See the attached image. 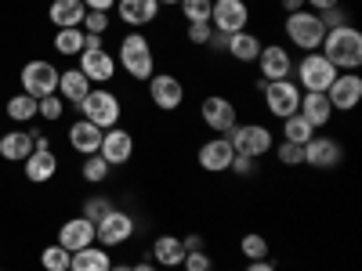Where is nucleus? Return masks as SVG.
Wrapping results in <instances>:
<instances>
[{
  "mask_svg": "<svg viewBox=\"0 0 362 271\" xmlns=\"http://www.w3.org/2000/svg\"><path fill=\"white\" fill-rule=\"evenodd\" d=\"M119 66H124V73L131 80H148L156 73V58H153V44H148L138 29H131V33L119 40Z\"/></svg>",
  "mask_w": 362,
  "mask_h": 271,
  "instance_id": "obj_2",
  "label": "nucleus"
},
{
  "mask_svg": "<svg viewBox=\"0 0 362 271\" xmlns=\"http://www.w3.org/2000/svg\"><path fill=\"white\" fill-rule=\"evenodd\" d=\"M279 4H283V11H286V15H293V11H305V0H279Z\"/></svg>",
  "mask_w": 362,
  "mask_h": 271,
  "instance_id": "obj_50",
  "label": "nucleus"
},
{
  "mask_svg": "<svg viewBox=\"0 0 362 271\" xmlns=\"http://www.w3.org/2000/svg\"><path fill=\"white\" fill-rule=\"evenodd\" d=\"M109 271H131V267H127V264H112Z\"/></svg>",
  "mask_w": 362,
  "mask_h": 271,
  "instance_id": "obj_53",
  "label": "nucleus"
},
{
  "mask_svg": "<svg viewBox=\"0 0 362 271\" xmlns=\"http://www.w3.org/2000/svg\"><path fill=\"white\" fill-rule=\"evenodd\" d=\"M326 98H329V105H334V109L351 112L362 102V76L358 73H337L334 83L326 87Z\"/></svg>",
  "mask_w": 362,
  "mask_h": 271,
  "instance_id": "obj_12",
  "label": "nucleus"
},
{
  "mask_svg": "<svg viewBox=\"0 0 362 271\" xmlns=\"http://www.w3.org/2000/svg\"><path fill=\"white\" fill-rule=\"evenodd\" d=\"M98 156L109 163V167H119L134 156V134L124 131V127H109L102 134V145H98Z\"/></svg>",
  "mask_w": 362,
  "mask_h": 271,
  "instance_id": "obj_14",
  "label": "nucleus"
},
{
  "mask_svg": "<svg viewBox=\"0 0 362 271\" xmlns=\"http://www.w3.org/2000/svg\"><path fill=\"white\" fill-rule=\"evenodd\" d=\"M54 51L58 54H80L83 51V29H58L54 33Z\"/></svg>",
  "mask_w": 362,
  "mask_h": 271,
  "instance_id": "obj_31",
  "label": "nucleus"
},
{
  "mask_svg": "<svg viewBox=\"0 0 362 271\" xmlns=\"http://www.w3.org/2000/svg\"><path fill=\"white\" fill-rule=\"evenodd\" d=\"M257 69H261V80H290V69H293V62H290V51H283L279 44H264L261 47V54H257Z\"/></svg>",
  "mask_w": 362,
  "mask_h": 271,
  "instance_id": "obj_17",
  "label": "nucleus"
},
{
  "mask_svg": "<svg viewBox=\"0 0 362 271\" xmlns=\"http://www.w3.org/2000/svg\"><path fill=\"white\" fill-rule=\"evenodd\" d=\"M199 116H203V124L214 131V134H228V131L239 124V119H235V105H232L225 95H210V98H203Z\"/></svg>",
  "mask_w": 362,
  "mask_h": 271,
  "instance_id": "obj_13",
  "label": "nucleus"
},
{
  "mask_svg": "<svg viewBox=\"0 0 362 271\" xmlns=\"http://www.w3.org/2000/svg\"><path fill=\"white\" fill-rule=\"evenodd\" d=\"M247 271H276V267H272L268 260H250V264H247Z\"/></svg>",
  "mask_w": 362,
  "mask_h": 271,
  "instance_id": "obj_51",
  "label": "nucleus"
},
{
  "mask_svg": "<svg viewBox=\"0 0 362 271\" xmlns=\"http://www.w3.org/2000/svg\"><path fill=\"white\" fill-rule=\"evenodd\" d=\"M80 73L90 83H109L116 76V58L109 51H83L80 54Z\"/></svg>",
  "mask_w": 362,
  "mask_h": 271,
  "instance_id": "obj_19",
  "label": "nucleus"
},
{
  "mask_svg": "<svg viewBox=\"0 0 362 271\" xmlns=\"http://www.w3.org/2000/svg\"><path fill=\"white\" fill-rule=\"evenodd\" d=\"M261 95H264V105H268V112L276 119L293 116L297 105H300V87L293 80H272V83H264Z\"/></svg>",
  "mask_w": 362,
  "mask_h": 271,
  "instance_id": "obj_10",
  "label": "nucleus"
},
{
  "mask_svg": "<svg viewBox=\"0 0 362 271\" xmlns=\"http://www.w3.org/2000/svg\"><path fill=\"white\" fill-rule=\"evenodd\" d=\"M109 250L105 246H83L73 253L69 260V271H109Z\"/></svg>",
  "mask_w": 362,
  "mask_h": 271,
  "instance_id": "obj_29",
  "label": "nucleus"
},
{
  "mask_svg": "<svg viewBox=\"0 0 362 271\" xmlns=\"http://www.w3.org/2000/svg\"><path fill=\"white\" fill-rule=\"evenodd\" d=\"M228 170L239 174V177H254V174H257V159H250V156H235Z\"/></svg>",
  "mask_w": 362,
  "mask_h": 271,
  "instance_id": "obj_44",
  "label": "nucleus"
},
{
  "mask_svg": "<svg viewBox=\"0 0 362 271\" xmlns=\"http://www.w3.org/2000/svg\"><path fill=\"white\" fill-rule=\"evenodd\" d=\"M319 22H322V29L329 33V29L348 25V11H341V4H337V8H329V11H319Z\"/></svg>",
  "mask_w": 362,
  "mask_h": 271,
  "instance_id": "obj_43",
  "label": "nucleus"
},
{
  "mask_svg": "<svg viewBox=\"0 0 362 271\" xmlns=\"http://www.w3.org/2000/svg\"><path fill=\"white\" fill-rule=\"evenodd\" d=\"M8 116L15 119V124H29V119L37 116V98H29V95H15L8 102Z\"/></svg>",
  "mask_w": 362,
  "mask_h": 271,
  "instance_id": "obj_33",
  "label": "nucleus"
},
{
  "mask_svg": "<svg viewBox=\"0 0 362 271\" xmlns=\"http://www.w3.org/2000/svg\"><path fill=\"white\" fill-rule=\"evenodd\" d=\"M109 170H112V167H109L98 152H95V156H87V159H83V167H80V174H83L87 185H102V181L109 177Z\"/></svg>",
  "mask_w": 362,
  "mask_h": 271,
  "instance_id": "obj_34",
  "label": "nucleus"
},
{
  "mask_svg": "<svg viewBox=\"0 0 362 271\" xmlns=\"http://www.w3.org/2000/svg\"><path fill=\"white\" fill-rule=\"evenodd\" d=\"M181 246H185V253H196V250H203V239L199 235H185V239H181Z\"/></svg>",
  "mask_w": 362,
  "mask_h": 271,
  "instance_id": "obj_48",
  "label": "nucleus"
},
{
  "mask_svg": "<svg viewBox=\"0 0 362 271\" xmlns=\"http://www.w3.org/2000/svg\"><path fill=\"white\" fill-rule=\"evenodd\" d=\"M83 0H54V4L47 8V18L58 25V29H80L83 25Z\"/></svg>",
  "mask_w": 362,
  "mask_h": 271,
  "instance_id": "obj_23",
  "label": "nucleus"
},
{
  "mask_svg": "<svg viewBox=\"0 0 362 271\" xmlns=\"http://www.w3.org/2000/svg\"><path fill=\"white\" fill-rule=\"evenodd\" d=\"M83 51H105L102 37H95V33H83Z\"/></svg>",
  "mask_w": 362,
  "mask_h": 271,
  "instance_id": "obj_47",
  "label": "nucleus"
},
{
  "mask_svg": "<svg viewBox=\"0 0 362 271\" xmlns=\"http://www.w3.org/2000/svg\"><path fill=\"white\" fill-rule=\"evenodd\" d=\"M315 138V127L308 124L300 112H293V116H286L283 119V141H293V145H308Z\"/></svg>",
  "mask_w": 362,
  "mask_h": 271,
  "instance_id": "obj_30",
  "label": "nucleus"
},
{
  "mask_svg": "<svg viewBox=\"0 0 362 271\" xmlns=\"http://www.w3.org/2000/svg\"><path fill=\"white\" fill-rule=\"evenodd\" d=\"M58 73L51 62H44V58H33V62H25L22 66V95H29V98H47V95H54L58 90Z\"/></svg>",
  "mask_w": 362,
  "mask_h": 271,
  "instance_id": "obj_7",
  "label": "nucleus"
},
{
  "mask_svg": "<svg viewBox=\"0 0 362 271\" xmlns=\"http://www.w3.org/2000/svg\"><path fill=\"white\" fill-rule=\"evenodd\" d=\"M80 116L87 119V124H95L98 131H109V127H119L124 109H119V98L112 95V90L98 87V90H90V95L80 102Z\"/></svg>",
  "mask_w": 362,
  "mask_h": 271,
  "instance_id": "obj_4",
  "label": "nucleus"
},
{
  "mask_svg": "<svg viewBox=\"0 0 362 271\" xmlns=\"http://www.w3.org/2000/svg\"><path fill=\"white\" fill-rule=\"evenodd\" d=\"M337 4H341V0H305V8L315 11V15H319V11H329V8H337Z\"/></svg>",
  "mask_w": 362,
  "mask_h": 271,
  "instance_id": "obj_46",
  "label": "nucleus"
},
{
  "mask_svg": "<svg viewBox=\"0 0 362 271\" xmlns=\"http://www.w3.org/2000/svg\"><path fill=\"white\" fill-rule=\"evenodd\" d=\"M319 54L326 58L337 73H355L362 66V33L351 25H341V29H329L322 37V47Z\"/></svg>",
  "mask_w": 362,
  "mask_h": 271,
  "instance_id": "obj_1",
  "label": "nucleus"
},
{
  "mask_svg": "<svg viewBox=\"0 0 362 271\" xmlns=\"http://www.w3.org/2000/svg\"><path fill=\"white\" fill-rule=\"evenodd\" d=\"M210 4L214 0H181V15H185V22H210Z\"/></svg>",
  "mask_w": 362,
  "mask_h": 271,
  "instance_id": "obj_37",
  "label": "nucleus"
},
{
  "mask_svg": "<svg viewBox=\"0 0 362 271\" xmlns=\"http://www.w3.org/2000/svg\"><path fill=\"white\" fill-rule=\"evenodd\" d=\"M148 98H153L156 109L174 112V109H181V102H185V87H181V80L174 73H153L148 76Z\"/></svg>",
  "mask_w": 362,
  "mask_h": 271,
  "instance_id": "obj_11",
  "label": "nucleus"
},
{
  "mask_svg": "<svg viewBox=\"0 0 362 271\" xmlns=\"http://www.w3.org/2000/svg\"><path fill=\"white\" fill-rule=\"evenodd\" d=\"M334 76H337V69L329 66L319 51H308L297 62V80L305 87V95H326V87L334 83Z\"/></svg>",
  "mask_w": 362,
  "mask_h": 271,
  "instance_id": "obj_6",
  "label": "nucleus"
},
{
  "mask_svg": "<svg viewBox=\"0 0 362 271\" xmlns=\"http://www.w3.org/2000/svg\"><path fill=\"white\" fill-rule=\"evenodd\" d=\"M239 253H243L247 260H268V239L257 235V231L243 235V239H239Z\"/></svg>",
  "mask_w": 362,
  "mask_h": 271,
  "instance_id": "obj_32",
  "label": "nucleus"
},
{
  "mask_svg": "<svg viewBox=\"0 0 362 271\" xmlns=\"http://www.w3.org/2000/svg\"><path fill=\"white\" fill-rule=\"evenodd\" d=\"M225 138L235 156H250V159H261L276 148V138H272V131L264 124H235Z\"/></svg>",
  "mask_w": 362,
  "mask_h": 271,
  "instance_id": "obj_3",
  "label": "nucleus"
},
{
  "mask_svg": "<svg viewBox=\"0 0 362 271\" xmlns=\"http://www.w3.org/2000/svg\"><path fill=\"white\" fill-rule=\"evenodd\" d=\"M206 47H214V51H225V47H228V37H225V33H210Z\"/></svg>",
  "mask_w": 362,
  "mask_h": 271,
  "instance_id": "obj_49",
  "label": "nucleus"
},
{
  "mask_svg": "<svg viewBox=\"0 0 362 271\" xmlns=\"http://www.w3.org/2000/svg\"><path fill=\"white\" fill-rule=\"evenodd\" d=\"M80 29H83V33H95V37H102L105 29H109V15H105V11H87Z\"/></svg>",
  "mask_w": 362,
  "mask_h": 271,
  "instance_id": "obj_40",
  "label": "nucleus"
},
{
  "mask_svg": "<svg viewBox=\"0 0 362 271\" xmlns=\"http://www.w3.org/2000/svg\"><path fill=\"white\" fill-rule=\"evenodd\" d=\"M210 33H214V25H210V22H189V29H185L189 44H196V47H206Z\"/></svg>",
  "mask_w": 362,
  "mask_h": 271,
  "instance_id": "obj_41",
  "label": "nucleus"
},
{
  "mask_svg": "<svg viewBox=\"0 0 362 271\" xmlns=\"http://www.w3.org/2000/svg\"><path fill=\"white\" fill-rule=\"evenodd\" d=\"M276 156L283 167H305V145H293V141H283L276 148Z\"/></svg>",
  "mask_w": 362,
  "mask_h": 271,
  "instance_id": "obj_38",
  "label": "nucleus"
},
{
  "mask_svg": "<svg viewBox=\"0 0 362 271\" xmlns=\"http://www.w3.org/2000/svg\"><path fill=\"white\" fill-rule=\"evenodd\" d=\"M250 22V8L243 4V0H214L210 4V25H214V33H239V29H247Z\"/></svg>",
  "mask_w": 362,
  "mask_h": 271,
  "instance_id": "obj_9",
  "label": "nucleus"
},
{
  "mask_svg": "<svg viewBox=\"0 0 362 271\" xmlns=\"http://www.w3.org/2000/svg\"><path fill=\"white\" fill-rule=\"evenodd\" d=\"M261 40L254 37V33H247V29H239V33H232L228 37V54L235 58V62H243V66H250V62H257V54H261Z\"/></svg>",
  "mask_w": 362,
  "mask_h": 271,
  "instance_id": "obj_26",
  "label": "nucleus"
},
{
  "mask_svg": "<svg viewBox=\"0 0 362 271\" xmlns=\"http://www.w3.org/2000/svg\"><path fill=\"white\" fill-rule=\"evenodd\" d=\"M0 271H4V267H0Z\"/></svg>",
  "mask_w": 362,
  "mask_h": 271,
  "instance_id": "obj_55",
  "label": "nucleus"
},
{
  "mask_svg": "<svg viewBox=\"0 0 362 271\" xmlns=\"http://www.w3.org/2000/svg\"><path fill=\"white\" fill-rule=\"evenodd\" d=\"M286 40L293 44V47H300V51H319L322 47V37H326V29H322V22H319V15L315 11H293V15H286Z\"/></svg>",
  "mask_w": 362,
  "mask_h": 271,
  "instance_id": "obj_5",
  "label": "nucleus"
},
{
  "mask_svg": "<svg viewBox=\"0 0 362 271\" xmlns=\"http://www.w3.org/2000/svg\"><path fill=\"white\" fill-rule=\"evenodd\" d=\"M153 260H156V267H181V260H185L181 239L177 235H160L153 243Z\"/></svg>",
  "mask_w": 362,
  "mask_h": 271,
  "instance_id": "obj_27",
  "label": "nucleus"
},
{
  "mask_svg": "<svg viewBox=\"0 0 362 271\" xmlns=\"http://www.w3.org/2000/svg\"><path fill=\"white\" fill-rule=\"evenodd\" d=\"M62 112H66V105H62V98H58V95H47V98L37 102V116L51 119V124H54V119H62Z\"/></svg>",
  "mask_w": 362,
  "mask_h": 271,
  "instance_id": "obj_39",
  "label": "nucleus"
},
{
  "mask_svg": "<svg viewBox=\"0 0 362 271\" xmlns=\"http://www.w3.org/2000/svg\"><path fill=\"white\" fill-rule=\"evenodd\" d=\"M109 210H116L109 195H90V199L83 203V214H80V217H87L90 224H98V221H102V217L109 214Z\"/></svg>",
  "mask_w": 362,
  "mask_h": 271,
  "instance_id": "obj_36",
  "label": "nucleus"
},
{
  "mask_svg": "<svg viewBox=\"0 0 362 271\" xmlns=\"http://www.w3.org/2000/svg\"><path fill=\"white\" fill-rule=\"evenodd\" d=\"M54 170H58V159H54L51 148H33V152H29V159L22 163L25 181H33V185H44V181H51Z\"/></svg>",
  "mask_w": 362,
  "mask_h": 271,
  "instance_id": "obj_21",
  "label": "nucleus"
},
{
  "mask_svg": "<svg viewBox=\"0 0 362 271\" xmlns=\"http://www.w3.org/2000/svg\"><path fill=\"white\" fill-rule=\"evenodd\" d=\"M297 112L305 116L315 131H319V127H326L329 119H334V105H329V98H326V95H300Z\"/></svg>",
  "mask_w": 362,
  "mask_h": 271,
  "instance_id": "obj_24",
  "label": "nucleus"
},
{
  "mask_svg": "<svg viewBox=\"0 0 362 271\" xmlns=\"http://www.w3.org/2000/svg\"><path fill=\"white\" fill-rule=\"evenodd\" d=\"M344 163V148L341 141L334 138H312L305 145V167H315V170H334Z\"/></svg>",
  "mask_w": 362,
  "mask_h": 271,
  "instance_id": "obj_15",
  "label": "nucleus"
},
{
  "mask_svg": "<svg viewBox=\"0 0 362 271\" xmlns=\"http://www.w3.org/2000/svg\"><path fill=\"white\" fill-rule=\"evenodd\" d=\"M181 267H185V271H214V260H210V253L196 250V253H185Z\"/></svg>",
  "mask_w": 362,
  "mask_h": 271,
  "instance_id": "obj_42",
  "label": "nucleus"
},
{
  "mask_svg": "<svg viewBox=\"0 0 362 271\" xmlns=\"http://www.w3.org/2000/svg\"><path fill=\"white\" fill-rule=\"evenodd\" d=\"M29 152H33V131H11L0 138V156L11 163H25Z\"/></svg>",
  "mask_w": 362,
  "mask_h": 271,
  "instance_id": "obj_25",
  "label": "nucleus"
},
{
  "mask_svg": "<svg viewBox=\"0 0 362 271\" xmlns=\"http://www.w3.org/2000/svg\"><path fill=\"white\" fill-rule=\"evenodd\" d=\"M131 271H160V267H156V264H145V260H141V264H134Z\"/></svg>",
  "mask_w": 362,
  "mask_h": 271,
  "instance_id": "obj_52",
  "label": "nucleus"
},
{
  "mask_svg": "<svg viewBox=\"0 0 362 271\" xmlns=\"http://www.w3.org/2000/svg\"><path fill=\"white\" fill-rule=\"evenodd\" d=\"M102 134H105V131H98L95 124H87V119L80 116L76 124L69 127V145L76 148L80 156H95V152H98V145H102Z\"/></svg>",
  "mask_w": 362,
  "mask_h": 271,
  "instance_id": "obj_22",
  "label": "nucleus"
},
{
  "mask_svg": "<svg viewBox=\"0 0 362 271\" xmlns=\"http://www.w3.org/2000/svg\"><path fill=\"white\" fill-rule=\"evenodd\" d=\"M83 8H87V11H105V15H109V11L116 8V0H83Z\"/></svg>",
  "mask_w": 362,
  "mask_h": 271,
  "instance_id": "obj_45",
  "label": "nucleus"
},
{
  "mask_svg": "<svg viewBox=\"0 0 362 271\" xmlns=\"http://www.w3.org/2000/svg\"><path fill=\"white\" fill-rule=\"evenodd\" d=\"M196 159H199V167H203L206 174H225V170L232 167L235 152H232L228 138H210V141H203V145H199Z\"/></svg>",
  "mask_w": 362,
  "mask_h": 271,
  "instance_id": "obj_16",
  "label": "nucleus"
},
{
  "mask_svg": "<svg viewBox=\"0 0 362 271\" xmlns=\"http://www.w3.org/2000/svg\"><path fill=\"white\" fill-rule=\"evenodd\" d=\"M134 217L127 214V210H109V214L95 224V239L109 250V246H124V243H131L134 239Z\"/></svg>",
  "mask_w": 362,
  "mask_h": 271,
  "instance_id": "obj_8",
  "label": "nucleus"
},
{
  "mask_svg": "<svg viewBox=\"0 0 362 271\" xmlns=\"http://www.w3.org/2000/svg\"><path fill=\"white\" fill-rule=\"evenodd\" d=\"M116 15H119V22H127L131 29H141L148 22H156L160 4H156V0H116Z\"/></svg>",
  "mask_w": 362,
  "mask_h": 271,
  "instance_id": "obj_20",
  "label": "nucleus"
},
{
  "mask_svg": "<svg viewBox=\"0 0 362 271\" xmlns=\"http://www.w3.org/2000/svg\"><path fill=\"white\" fill-rule=\"evenodd\" d=\"M69 260H73V253L66 250V246H47L44 253H40V264H44V271H69Z\"/></svg>",
  "mask_w": 362,
  "mask_h": 271,
  "instance_id": "obj_35",
  "label": "nucleus"
},
{
  "mask_svg": "<svg viewBox=\"0 0 362 271\" xmlns=\"http://www.w3.org/2000/svg\"><path fill=\"white\" fill-rule=\"evenodd\" d=\"M58 246H66L69 253H76L83 246H95V224H90L87 217L66 221L62 228H58Z\"/></svg>",
  "mask_w": 362,
  "mask_h": 271,
  "instance_id": "obj_18",
  "label": "nucleus"
},
{
  "mask_svg": "<svg viewBox=\"0 0 362 271\" xmlns=\"http://www.w3.org/2000/svg\"><path fill=\"white\" fill-rule=\"evenodd\" d=\"M58 90H62V98H66V102L80 105V102L90 95V90H95V87H90V80H87L80 69H66L62 76H58Z\"/></svg>",
  "mask_w": 362,
  "mask_h": 271,
  "instance_id": "obj_28",
  "label": "nucleus"
},
{
  "mask_svg": "<svg viewBox=\"0 0 362 271\" xmlns=\"http://www.w3.org/2000/svg\"><path fill=\"white\" fill-rule=\"evenodd\" d=\"M156 4H181V0H156Z\"/></svg>",
  "mask_w": 362,
  "mask_h": 271,
  "instance_id": "obj_54",
  "label": "nucleus"
}]
</instances>
